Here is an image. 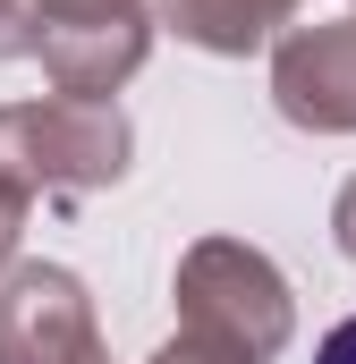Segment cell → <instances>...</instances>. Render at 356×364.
I'll return each instance as SVG.
<instances>
[{"mask_svg": "<svg viewBox=\"0 0 356 364\" xmlns=\"http://www.w3.org/2000/svg\"><path fill=\"white\" fill-rule=\"evenodd\" d=\"M34 60L51 93L110 102L153 60V0H34Z\"/></svg>", "mask_w": 356, "mask_h": 364, "instance_id": "obj_3", "label": "cell"}, {"mask_svg": "<svg viewBox=\"0 0 356 364\" xmlns=\"http://www.w3.org/2000/svg\"><path fill=\"white\" fill-rule=\"evenodd\" d=\"M0 60H34V0H0Z\"/></svg>", "mask_w": 356, "mask_h": 364, "instance_id": "obj_8", "label": "cell"}, {"mask_svg": "<svg viewBox=\"0 0 356 364\" xmlns=\"http://www.w3.org/2000/svg\"><path fill=\"white\" fill-rule=\"evenodd\" d=\"M297 9H305V0H246V17H255L263 34H280V26H297ZM348 9H356V0H348Z\"/></svg>", "mask_w": 356, "mask_h": 364, "instance_id": "obj_11", "label": "cell"}, {"mask_svg": "<svg viewBox=\"0 0 356 364\" xmlns=\"http://www.w3.org/2000/svg\"><path fill=\"white\" fill-rule=\"evenodd\" d=\"M178 331H204V339L238 348L246 364H263L297 339V296H288V279L263 246L195 237L178 255Z\"/></svg>", "mask_w": 356, "mask_h": 364, "instance_id": "obj_2", "label": "cell"}, {"mask_svg": "<svg viewBox=\"0 0 356 364\" xmlns=\"http://www.w3.org/2000/svg\"><path fill=\"white\" fill-rule=\"evenodd\" d=\"M331 246H340V255L356 263V178L340 186V195H331Z\"/></svg>", "mask_w": 356, "mask_h": 364, "instance_id": "obj_10", "label": "cell"}, {"mask_svg": "<svg viewBox=\"0 0 356 364\" xmlns=\"http://www.w3.org/2000/svg\"><path fill=\"white\" fill-rule=\"evenodd\" d=\"M314 364H356V314L331 331V339H323V348H314Z\"/></svg>", "mask_w": 356, "mask_h": 364, "instance_id": "obj_12", "label": "cell"}, {"mask_svg": "<svg viewBox=\"0 0 356 364\" xmlns=\"http://www.w3.org/2000/svg\"><path fill=\"white\" fill-rule=\"evenodd\" d=\"M271 102L305 136H356V9L271 34Z\"/></svg>", "mask_w": 356, "mask_h": 364, "instance_id": "obj_5", "label": "cell"}, {"mask_svg": "<svg viewBox=\"0 0 356 364\" xmlns=\"http://www.w3.org/2000/svg\"><path fill=\"white\" fill-rule=\"evenodd\" d=\"M127 161L136 127L119 102H77V93L0 102V170L26 195H102L127 178Z\"/></svg>", "mask_w": 356, "mask_h": 364, "instance_id": "obj_1", "label": "cell"}, {"mask_svg": "<svg viewBox=\"0 0 356 364\" xmlns=\"http://www.w3.org/2000/svg\"><path fill=\"white\" fill-rule=\"evenodd\" d=\"M162 26H170L178 43L212 51V60H246V51L271 43L263 26L246 17V0H162Z\"/></svg>", "mask_w": 356, "mask_h": 364, "instance_id": "obj_6", "label": "cell"}, {"mask_svg": "<svg viewBox=\"0 0 356 364\" xmlns=\"http://www.w3.org/2000/svg\"><path fill=\"white\" fill-rule=\"evenodd\" d=\"M153 364H246V356H238V348H221V339H204V331H178Z\"/></svg>", "mask_w": 356, "mask_h": 364, "instance_id": "obj_9", "label": "cell"}, {"mask_svg": "<svg viewBox=\"0 0 356 364\" xmlns=\"http://www.w3.org/2000/svg\"><path fill=\"white\" fill-rule=\"evenodd\" d=\"M0 364H110L93 296L68 263H9L0 272Z\"/></svg>", "mask_w": 356, "mask_h": 364, "instance_id": "obj_4", "label": "cell"}, {"mask_svg": "<svg viewBox=\"0 0 356 364\" xmlns=\"http://www.w3.org/2000/svg\"><path fill=\"white\" fill-rule=\"evenodd\" d=\"M26 212H34V195L0 170V272H9V263H17V246H26Z\"/></svg>", "mask_w": 356, "mask_h": 364, "instance_id": "obj_7", "label": "cell"}]
</instances>
